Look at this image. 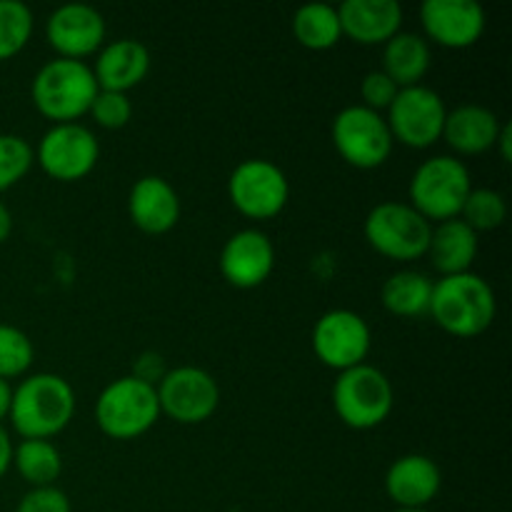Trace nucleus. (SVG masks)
Here are the masks:
<instances>
[{"label": "nucleus", "mask_w": 512, "mask_h": 512, "mask_svg": "<svg viewBox=\"0 0 512 512\" xmlns=\"http://www.w3.org/2000/svg\"><path fill=\"white\" fill-rule=\"evenodd\" d=\"M398 90V85H395L383 70H370V73L363 75V83H360V98H363L360 105L375 110V113L388 110L390 103L395 100V95H398Z\"/></svg>", "instance_id": "32"}, {"label": "nucleus", "mask_w": 512, "mask_h": 512, "mask_svg": "<svg viewBox=\"0 0 512 512\" xmlns=\"http://www.w3.org/2000/svg\"><path fill=\"white\" fill-rule=\"evenodd\" d=\"M13 465L30 488H48L63 473V455L50 440H23L13 448Z\"/></svg>", "instance_id": "26"}, {"label": "nucleus", "mask_w": 512, "mask_h": 512, "mask_svg": "<svg viewBox=\"0 0 512 512\" xmlns=\"http://www.w3.org/2000/svg\"><path fill=\"white\" fill-rule=\"evenodd\" d=\"M13 465V440H10L8 430L0 425V478L10 470Z\"/></svg>", "instance_id": "35"}, {"label": "nucleus", "mask_w": 512, "mask_h": 512, "mask_svg": "<svg viewBox=\"0 0 512 512\" xmlns=\"http://www.w3.org/2000/svg\"><path fill=\"white\" fill-rule=\"evenodd\" d=\"M40 168L55 180L73 183L98 165L100 143L83 123H53L33 150Z\"/></svg>", "instance_id": "10"}, {"label": "nucleus", "mask_w": 512, "mask_h": 512, "mask_svg": "<svg viewBox=\"0 0 512 512\" xmlns=\"http://www.w3.org/2000/svg\"><path fill=\"white\" fill-rule=\"evenodd\" d=\"M75 415V390L63 375L33 373L13 388L8 420L23 440H50Z\"/></svg>", "instance_id": "1"}, {"label": "nucleus", "mask_w": 512, "mask_h": 512, "mask_svg": "<svg viewBox=\"0 0 512 512\" xmlns=\"http://www.w3.org/2000/svg\"><path fill=\"white\" fill-rule=\"evenodd\" d=\"M340 28L360 45L388 43L403 25L398 0H345L338 5Z\"/></svg>", "instance_id": "19"}, {"label": "nucleus", "mask_w": 512, "mask_h": 512, "mask_svg": "<svg viewBox=\"0 0 512 512\" xmlns=\"http://www.w3.org/2000/svg\"><path fill=\"white\" fill-rule=\"evenodd\" d=\"M33 145L15 133H0V193L18 185L33 168Z\"/></svg>", "instance_id": "30"}, {"label": "nucleus", "mask_w": 512, "mask_h": 512, "mask_svg": "<svg viewBox=\"0 0 512 512\" xmlns=\"http://www.w3.org/2000/svg\"><path fill=\"white\" fill-rule=\"evenodd\" d=\"M158 418V390L133 375L108 383L95 400L98 428L113 440L140 438L158 423Z\"/></svg>", "instance_id": "4"}, {"label": "nucleus", "mask_w": 512, "mask_h": 512, "mask_svg": "<svg viewBox=\"0 0 512 512\" xmlns=\"http://www.w3.org/2000/svg\"><path fill=\"white\" fill-rule=\"evenodd\" d=\"M373 345L370 325L363 315L348 308H335L320 315L313 325V350L328 368L343 370L365 363Z\"/></svg>", "instance_id": "13"}, {"label": "nucleus", "mask_w": 512, "mask_h": 512, "mask_svg": "<svg viewBox=\"0 0 512 512\" xmlns=\"http://www.w3.org/2000/svg\"><path fill=\"white\" fill-rule=\"evenodd\" d=\"M128 215L143 233L163 235L178 225L180 198L163 175H143L130 188Z\"/></svg>", "instance_id": "18"}, {"label": "nucleus", "mask_w": 512, "mask_h": 512, "mask_svg": "<svg viewBox=\"0 0 512 512\" xmlns=\"http://www.w3.org/2000/svg\"><path fill=\"white\" fill-rule=\"evenodd\" d=\"M443 473L423 453L400 455L385 473V493L398 508H428L440 493Z\"/></svg>", "instance_id": "17"}, {"label": "nucleus", "mask_w": 512, "mask_h": 512, "mask_svg": "<svg viewBox=\"0 0 512 512\" xmlns=\"http://www.w3.org/2000/svg\"><path fill=\"white\" fill-rule=\"evenodd\" d=\"M473 190V178L463 160L435 155L423 160L410 178V205L430 223L458 218L465 198Z\"/></svg>", "instance_id": "5"}, {"label": "nucleus", "mask_w": 512, "mask_h": 512, "mask_svg": "<svg viewBox=\"0 0 512 512\" xmlns=\"http://www.w3.org/2000/svg\"><path fill=\"white\" fill-rule=\"evenodd\" d=\"M365 240L370 248L393 260H418L428 255L433 223L410 203L383 200L365 215Z\"/></svg>", "instance_id": "7"}, {"label": "nucleus", "mask_w": 512, "mask_h": 512, "mask_svg": "<svg viewBox=\"0 0 512 512\" xmlns=\"http://www.w3.org/2000/svg\"><path fill=\"white\" fill-rule=\"evenodd\" d=\"M420 23L433 43L455 50L470 48L485 33V8L478 0H425Z\"/></svg>", "instance_id": "15"}, {"label": "nucleus", "mask_w": 512, "mask_h": 512, "mask_svg": "<svg viewBox=\"0 0 512 512\" xmlns=\"http://www.w3.org/2000/svg\"><path fill=\"white\" fill-rule=\"evenodd\" d=\"M448 108L440 93L428 85H410L400 88L388 108V128L393 140H400L408 148H430L443 138V125Z\"/></svg>", "instance_id": "11"}, {"label": "nucleus", "mask_w": 512, "mask_h": 512, "mask_svg": "<svg viewBox=\"0 0 512 512\" xmlns=\"http://www.w3.org/2000/svg\"><path fill=\"white\" fill-rule=\"evenodd\" d=\"M15 512H73V505L58 485H48V488H30L20 498Z\"/></svg>", "instance_id": "33"}, {"label": "nucleus", "mask_w": 512, "mask_h": 512, "mask_svg": "<svg viewBox=\"0 0 512 512\" xmlns=\"http://www.w3.org/2000/svg\"><path fill=\"white\" fill-rule=\"evenodd\" d=\"M35 358L33 340L15 325L0 323V378L13 380L30 370Z\"/></svg>", "instance_id": "29"}, {"label": "nucleus", "mask_w": 512, "mask_h": 512, "mask_svg": "<svg viewBox=\"0 0 512 512\" xmlns=\"http://www.w3.org/2000/svg\"><path fill=\"white\" fill-rule=\"evenodd\" d=\"M430 70V43L418 33H395L383 48V73L398 88L420 85Z\"/></svg>", "instance_id": "23"}, {"label": "nucleus", "mask_w": 512, "mask_h": 512, "mask_svg": "<svg viewBox=\"0 0 512 512\" xmlns=\"http://www.w3.org/2000/svg\"><path fill=\"white\" fill-rule=\"evenodd\" d=\"M95 123L105 130H120L133 118V103L128 93H115V90H98L93 105L88 110Z\"/></svg>", "instance_id": "31"}, {"label": "nucleus", "mask_w": 512, "mask_h": 512, "mask_svg": "<svg viewBox=\"0 0 512 512\" xmlns=\"http://www.w3.org/2000/svg\"><path fill=\"white\" fill-rule=\"evenodd\" d=\"M35 15L23 0H0V60L18 55L33 35Z\"/></svg>", "instance_id": "27"}, {"label": "nucleus", "mask_w": 512, "mask_h": 512, "mask_svg": "<svg viewBox=\"0 0 512 512\" xmlns=\"http://www.w3.org/2000/svg\"><path fill=\"white\" fill-rule=\"evenodd\" d=\"M503 123L490 108L478 103H463L448 110L443 125V140L460 155H480L495 148Z\"/></svg>", "instance_id": "21"}, {"label": "nucleus", "mask_w": 512, "mask_h": 512, "mask_svg": "<svg viewBox=\"0 0 512 512\" xmlns=\"http://www.w3.org/2000/svg\"><path fill=\"white\" fill-rule=\"evenodd\" d=\"M430 295H433V280L420 270H398L385 280L380 290L385 310L400 318H418L428 313Z\"/></svg>", "instance_id": "24"}, {"label": "nucleus", "mask_w": 512, "mask_h": 512, "mask_svg": "<svg viewBox=\"0 0 512 512\" xmlns=\"http://www.w3.org/2000/svg\"><path fill=\"white\" fill-rule=\"evenodd\" d=\"M155 390H158L160 413L183 425L205 423L220 405L218 380L208 370L195 365L170 368Z\"/></svg>", "instance_id": "12"}, {"label": "nucleus", "mask_w": 512, "mask_h": 512, "mask_svg": "<svg viewBox=\"0 0 512 512\" xmlns=\"http://www.w3.org/2000/svg\"><path fill=\"white\" fill-rule=\"evenodd\" d=\"M395 512H428V508H398Z\"/></svg>", "instance_id": "39"}, {"label": "nucleus", "mask_w": 512, "mask_h": 512, "mask_svg": "<svg viewBox=\"0 0 512 512\" xmlns=\"http://www.w3.org/2000/svg\"><path fill=\"white\" fill-rule=\"evenodd\" d=\"M500 148V155H503L505 163H510L512 160V125L510 123H503V128H500V135H498V143H495Z\"/></svg>", "instance_id": "36"}, {"label": "nucleus", "mask_w": 512, "mask_h": 512, "mask_svg": "<svg viewBox=\"0 0 512 512\" xmlns=\"http://www.w3.org/2000/svg\"><path fill=\"white\" fill-rule=\"evenodd\" d=\"M98 80L85 60L55 58L35 73L30 98L53 123H78L98 95Z\"/></svg>", "instance_id": "3"}, {"label": "nucleus", "mask_w": 512, "mask_h": 512, "mask_svg": "<svg viewBox=\"0 0 512 512\" xmlns=\"http://www.w3.org/2000/svg\"><path fill=\"white\" fill-rule=\"evenodd\" d=\"M45 38L58 58L83 60L105 43V18L88 3H65L45 20Z\"/></svg>", "instance_id": "14"}, {"label": "nucleus", "mask_w": 512, "mask_h": 512, "mask_svg": "<svg viewBox=\"0 0 512 512\" xmlns=\"http://www.w3.org/2000/svg\"><path fill=\"white\" fill-rule=\"evenodd\" d=\"M10 403H13V385L0 378V423L10 415Z\"/></svg>", "instance_id": "37"}, {"label": "nucleus", "mask_w": 512, "mask_h": 512, "mask_svg": "<svg viewBox=\"0 0 512 512\" xmlns=\"http://www.w3.org/2000/svg\"><path fill=\"white\" fill-rule=\"evenodd\" d=\"M333 145L345 163L360 170L380 168L393 153L388 120L365 105H345L333 118Z\"/></svg>", "instance_id": "8"}, {"label": "nucleus", "mask_w": 512, "mask_h": 512, "mask_svg": "<svg viewBox=\"0 0 512 512\" xmlns=\"http://www.w3.org/2000/svg\"><path fill=\"white\" fill-rule=\"evenodd\" d=\"M228 198L245 218H275L288 205L290 180L273 160H240L228 178Z\"/></svg>", "instance_id": "9"}, {"label": "nucleus", "mask_w": 512, "mask_h": 512, "mask_svg": "<svg viewBox=\"0 0 512 512\" xmlns=\"http://www.w3.org/2000/svg\"><path fill=\"white\" fill-rule=\"evenodd\" d=\"M168 373V368H165V360L160 353H153V350H148V353H140L138 360H135L133 365V378L143 380V383L148 385H158L160 380H163V375Z\"/></svg>", "instance_id": "34"}, {"label": "nucleus", "mask_w": 512, "mask_h": 512, "mask_svg": "<svg viewBox=\"0 0 512 512\" xmlns=\"http://www.w3.org/2000/svg\"><path fill=\"white\" fill-rule=\"evenodd\" d=\"M293 35L303 48L328 50L343 35L338 8L330 3H305L293 15Z\"/></svg>", "instance_id": "25"}, {"label": "nucleus", "mask_w": 512, "mask_h": 512, "mask_svg": "<svg viewBox=\"0 0 512 512\" xmlns=\"http://www.w3.org/2000/svg\"><path fill=\"white\" fill-rule=\"evenodd\" d=\"M393 383L380 368L360 363L343 370L333 383V408L353 430L378 428L393 413Z\"/></svg>", "instance_id": "6"}, {"label": "nucleus", "mask_w": 512, "mask_h": 512, "mask_svg": "<svg viewBox=\"0 0 512 512\" xmlns=\"http://www.w3.org/2000/svg\"><path fill=\"white\" fill-rule=\"evenodd\" d=\"M150 70V50L138 38H115L100 48L93 75L100 90L128 93Z\"/></svg>", "instance_id": "20"}, {"label": "nucleus", "mask_w": 512, "mask_h": 512, "mask_svg": "<svg viewBox=\"0 0 512 512\" xmlns=\"http://www.w3.org/2000/svg\"><path fill=\"white\" fill-rule=\"evenodd\" d=\"M428 313L445 333L475 338L493 325L498 300L493 285L483 275L468 270L435 280Z\"/></svg>", "instance_id": "2"}, {"label": "nucleus", "mask_w": 512, "mask_h": 512, "mask_svg": "<svg viewBox=\"0 0 512 512\" xmlns=\"http://www.w3.org/2000/svg\"><path fill=\"white\" fill-rule=\"evenodd\" d=\"M10 233H13V213H10L8 205L0 200V245L10 238Z\"/></svg>", "instance_id": "38"}, {"label": "nucleus", "mask_w": 512, "mask_h": 512, "mask_svg": "<svg viewBox=\"0 0 512 512\" xmlns=\"http://www.w3.org/2000/svg\"><path fill=\"white\" fill-rule=\"evenodd\" d=\"M275 268V245L268 233L243 228L225 240L220 250V273L233 288L250 290L263 285Z\"/></svg>", "instance_id": "16"}, {"label": "nucleus", "mask_w": 512, "mask_h": 512, "mask_svg": "<svg viewBox=\"0 0 512 512\" xmlns=\"http://www.w3.org/2000/svg\"><path fill=\"white\" fill-rule=\"evenodd\" d=\"M428 255L440 275L468 273L478 258V233L460 218L443 220L433 228Z\"/></svg>", "instance_id": "22"}, {"label": "nucleus", "mask_w": 512, "mask_h": 512, "mask_svg": "<svg viewBox=\"0 0 512 512\" xmlns=\"http://www.w3.org/2000/svg\"><path fill=\"white\" fill-rule=\"evenodd\" d=\"M458 218L465 220L475 233L500 228V225L505 223V218H508L505 195L493 188H473L468 198H465L463 210H460Z\"/></svg>", "instance_id": "28"}]
</instances>
